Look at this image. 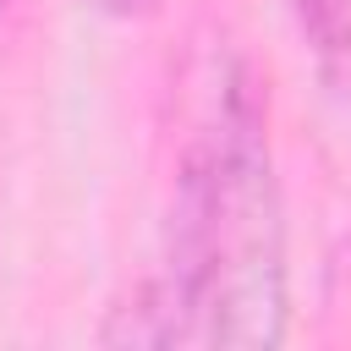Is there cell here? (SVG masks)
<instances>
[{
	"instance_id": "6da1fadb",
	"label": "cell",
	"mask_w": 351,
	"mask_h": 351,
	"mask_svg": "<svg viewBox=\"0 0 351 351\" xmlns=\"http://www.w3.org/2000/svg\"><path fill=\"white\" fill-rule=\"evenodd\" d=\"M104 346H280L285 225L258 93L241 66L214 77L181 154L165 269L99 335Z\"/></svg>"
},
{
	"instance_id": "7a4b0ae2",
	"label": "cell",
	"mask_w": 351,
	"mask_h": 351,
	"mask_svg": "<svg viewBox=\"0 0 351 351\" xmlns=\"http://www.w3.org/2000/svg\"><path fill=\"white\" fill-rule=\"evenodd\" d=\"M324 88L351 104V0H291Z\"/></svg>"
},
{
	"instance_id": "3957f363",
	"label": "cell",
	"mask_w": 351,
	"mask_h": 351,
	"mask_svg": "<svg viewBox=\"0 0 351 351\" xmlns=\"http://www.w3.org/2000/svg\"><path fill=\"white\" fill-rule=\"evenodd\" d=\"M77 5H88V11H99V16H115V22H143V16H154L165 0H77Z\"/></svg>"
},
{
	"instance_id": "277c9868",
	"label": "cell",
	"mask_w": 351,
	"mask_h": 351,
	"mask_svg": "<svg viewBox=\"0 0 351 351\" xmlns=\"http://www.w3.org/2000/svg\"><path fill=\"white\" fill-rule=\"evenodd\" d=\"M5 11H11V0H0V16H5Z\"/></svg>"
}]
</instances>
